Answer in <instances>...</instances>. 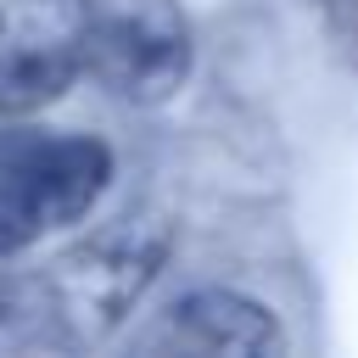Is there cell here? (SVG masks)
<instances>
[{"instance_id":"obj_1","label":"cell","mask_w":358,"mask_h":358,"mask_svg":"<svg viewBox=\"0 0 358 358\" xmlns=\"http://www.w3.org/2000/svg\"><path fill=\"white\" fill-rule=\"evenodd\" d=\"M173 257V218L129 207L78 235L45 268L0 274V347H95L106 341Z\"/></svg>"},{"instance_id":"obj_2","label":"cell","mask_w":358,"mask_h":358,"mask_svg":"<svg viewBox=\"0 0 358 358\" xmlns=\"http://www.w3.org/2000/svg\"><path fill=\"white\" fill-rule=\"evenodd\" d=\"M117 157L101 134L0 117V263L78 229L112 190Z\"/></svg>"},{"instance_id":"obj_3","label":"cell","mask_w":358,"mask_h":358,"mask_svg":"<svg viewBox=\"0 0 358 358\" xmlns=\"http://www.w3.org/2000/svg\"><path fill=\"white\" fill-rule=\"evenodd\" d=\"M196 67L179 0H84V78L123 106H168Z\"/></svg>"},{"instance_id":"obj_4","label":"cell","mask_w":358,"mask_h":358,"mask_svg":"<svg viewBox=\"0 0 358 358\" xmlns=\"http://www.w3.org/2000/svg\"><path fill=\"white\" fill-rule=\"evenodd\" d=\"M84 78V0H0V117H34Z\"/></svg>"},{"instance_id":"obj_5","label":"cell","mask_w":358,"mask_h":358,"mask_svg":"<svg viewBox=\"0 0 358 358\" xmlns=\"http://www.w3.org/2000/svg\"><path fill=\"white\" fill-rule=\"evenodd\" d=\"M162 341L196 347V352L274 358V352H285V324L268 302H257L235 285H196L162 308Z\"/></svg>"}]
</instances>
